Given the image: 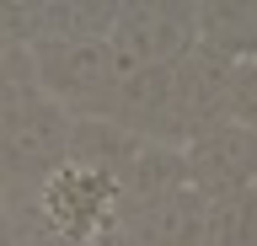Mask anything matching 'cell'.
<instances>
[{"mask_svg": "<svg viewBox=\"0 0 257 246\" xmlns=\"http://www.w3.org/2000/svg\"><path fill=\"white\" fill-rule=\"evenodd\" d=\"M230 75H236V65L220 59L214 49H204V43H193L172 65L177 118H182V134H188V139L225 123V113H230Z\"/></svg>", "mask_w": 257, "mask_h": 246, "instance_id": "52a82bcc", "label": "cell"}, {"mask_svg": "<svg viewBox=\"0 0 257 246\" xmlns=\"http://www.w3.org/2000/svg\"><path fill=\"white\" fill-rule=\"evenodd\" d=\"M118 0H43V38H96L107 43Z\"/></svg>", "mask_w": 257, "mask_h": 246, "instance_id": "8fae6325", "label": "cell"}, {"mask_svg": "<svg viewBox=\"0 0 257 246\" xmlns=\"http://www.w3.org/2000/svg\"><path fill=\"white\" fill-rule=\"evenodd\" d=\"M64 150H70V118L43 97L27 102L0 129V209L32 203L38 187L64 166Z\"/></svg>", "mask_w": 257, "mask_h": 246, "instance_id": "7a4b0ae2", "label": "cell"}, {"mask_svg": "<svg viewBox=\"0 0 257 246\" xmlns=\"http://www.w3.org/2000/svg\"><path fill=\"white\" fill-rule=\"evenodd\" d=\"M225 123L257 134V65H236V75H230V113H225Z\"/></svg>", "mask_w": 257, "mask_h": 246, "instance_id": "5bb4252c", "label": "cell"}, {"mask_svg": "<svg viewBox=\"0 0 257 246\" xmlns=\"http://www.w3.org/2000/svg\"><path fill=\"white\" fill-rule=\"evenodd\" d=\"M204 246H257V193H230L204 209Z\"/></svg>", "mask_w": 257, "mask_h": 246, "instance_id": "7c38bea8", "label": "cell"}, {"mask_svg": "<svg viewBox=\"0 0 257 246\" xmlns=\"http://www.w3.org/2000/svg\"><path fill=\"white\" fill-rule=\"evenodd\" d=\"M107 49L118 70L177 65L193 49V0H118Z\"/></svg>", "mask_w": 257, "mask_h": 246, "instance_id": "3957f363", "label": "cell"}, {"mask_svg": "<svg viewBox=\"0 0 257 246\" xmlns=\"http://www.w3.org/2000/svg\"><path fill=\"white\" fill-rule=\"evenodd\" d=\"M188 187V171H182V150L177 145H145L128 155L123 177H118V198H123V209H140V203H161V198H172Z\"/></svg>", "mask_w": 257, "mask_h": 246, "instance_id": "9c48e42d", "label": "cell"}, {"mask_svg": "<svg viewBox=\"0 0 257 246\" xmlns=\"http://www.w3.org/2000/svg\"><path fill=\"white\" fill-rule=\"evenodd\" d=\"M32 209H38V219H43L59 241H70V246H91L96 235L118 219L123 198H118V182H112V177H102V171H86V166H70V161H64L59 171L38 187Z\"/></svg>", "mask_w": 257, "mask_h": 246, "instance_id": "277c9868", "label": "cell"}, {"mask_svg": "<svg viewBox=\"0 0 257 246\" xmlns=\"http://www.w3.org/2000/svg\"><path fill=\"white\" fill-rule=\"evenodd\" d=\"M182 171H188V187L204 198V203L246 193L257 182V134L236 129V123L193 134L188 145H182Z\"/></svg>", "mask_w": 257, "mask_h": 246, "instance_id": "8992f818", "label": "cell"}, {"mask_svg": "<svg viewBox=\"0 0 257 246\" xmlns=\"http://www.w3.org/2000/svg\"><path fill=\"white\" fill-rule=\"evenodd\" d=\"M107 123H118L123 134L145 139V145H188L182 118H177V91H172V65L156 70H123V81L107 97Z\"/></svg>", "mask_w": 257, "mask_h": 246, "instance_id": "5b68a950", "label": "cell"}, {"mask_svg": "<svg viewBox=\"0 0 257 246\" xmlns=\"http://www.w3.org/2000/svg\"><path fill=\"white\" fill-rule=\"evenodd\" d=\"M252 193H257V182H252Z\"/></svg>", "mask_w": 257, "mask_h": 246, "instance_id": "9a60e30c", "label": "cell"}, {"mask_svg": "<svg viewBox=\"0 0 257 246\" xmlns=\"http://www.w3.org/2000/svg\"><path fill=\"white\" fill-rule=\"evenodd\" d=\"M27 102H38L32 59H27V49H11V54H0V129H6Z\"/></svg>", "mask_w": 257, "mask_h": 246, "instance_id": "4fadbf2b", "label": "cell"}, {"mask_svg": "<svg viewBox=\"0 0 257 246\" xmlns=\"http://www.w3.org/2000/svg\"><path fill=\"white\" fill-rule=\"evenodd\" d=\"M27 59H32L38 97L54 102L64 118H102L112 86L123 81L112 49L96 38H38Z\"/></svg>", "mask_w": 257, "mask_h": 246, "instance_id": "6da1fadb", "label": "cell"}, {"mask_svg": "<svg viewBox=\"0 0 257 246\" xmlns=\"http://www.w3.org/2000/svg\"><path fill=\"white\" fill-rule=\"evenodd\" d=\"M134 150H140V139L123 134L118 123H107V118H70V150H64L70 166H86V171H102V177L118 182Z\"/></svg>", "mask_w": 257, "mask_h": 246, "instance_id": "30bf717a", "label": "cell"}, {"mask_svg": "<svg viewBox=\"0 0 257 246\" xmlns=\"http://www.w3.org/2000/svg\"><path fill=\"white\" fill-rule=\"evenodd\" d=\"M193 43L246 65L257 54V0H193Z\"/></svg>", "mask_w": 257, "mask_h": 246, "instance_id": "ba28073f", "label": "cell"}]
</instances>
